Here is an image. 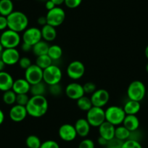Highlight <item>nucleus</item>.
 <instances>
[{
  "label": "nucleus",
  "mask_w": 148,
  "mask_h": 148,
  "mask_svg": "<svg viewBox=\"0 0 148 148\" xmlns=\"http://www.w3.org/2000/svg\"><path fill=\"white\" fill-rule=\"evenodd\" d=\"M28 116L33 118H41L48 110L49 104L45 96H32L25 106Z\"/></svg>",
  "instance_id": "1"
},
{
  "label": "nucleus",
  "mask_w": 148,
  "mask_h": 148,
  "mask_svg": "<svg viewBox=\"0 0 148 148\" xmlns=\"http://www.w3.org/2000/svg\"><path fill=\"white\" fill-rule=\"evenodd\" d=\"M8 28L18 33L23 32L28 26L27 15L21 11H13L7 17Z\"/></svg>",
  "instance_id": "2"
},
{
  "label": "nucleus",
  "mask_w": 148,
  "mask_h": 148,
  "mask_svg": "<svg viewBox=\"0 0 148 148\" xmlns=\"http://www.w3.org/2000/svg\"><path fill=\"white\" fill-rule=\"evenodd\" d=\"M105 121L115 126L122 124L126 114L123 108L117 105H112L105 110Z\"/></svg>",
  "instance_id": "3"
},
{
  "label": "nucleus",
  "mask_w": 148,
  "mask_h": 148,
  "mask_svg": "<svg viewBox=\"0 0 148 148\" xmlns=\"http://www.w3.org/2000/svg\"><path fill=\"white\" fill-rule=\"evenodd\" d=\"M21 37L19 33L10 29H6L0 36V43L4 49L16 48L21 44Z\"/></svg>",
  "instance_id": "4"
},
{
  "label": "nucleus",
  "mask_w": 148,
  "mask_h": 148,
  "mask_svg": "<svg viewBox=\"0 0 148 148\" xmlns=\"http://www.w3.org/2000/svg\"><path fill=\"white\" fill-rule=\"evenodd\" d=\"M146 95V87L143 82L141 81H134L128 86L127 96L131 100L140 102L145 98Z\"/></svg>",
  "instance_id": "5"
},
{
  "label": "nucleus",
  "mask_w": 148,
  "mask_h": 148,
  "mask_svg": "<svg viewBox=\"0 0 148 148\" xmlns=\"http://www.w3.org/2000/svg\"><path fill=\"white\" fill-rule=\"evenodd\" d=\"M62 78V71L56 65L52 64L43 71V82L48 86L60 84Z\"/></svg>",
  "instance_id": "6"
},
{
  "label": "nucleus",
  "mask_w": 148,
  "mask_h": 148,
  "mask_svg": "<svg viewBox=\"0 0 148 148\" xmlns=\"http://www.w3.org/2000/svg\"><path fill=\"white\" fill-rule=\"evenodd\" d=\"M86 120L92 127H99L105 121V110L102 108L93 106L86 114Z\"/></svg>",
  "instance_id": "7"
},
{
  "label": "nucleus",
  "mask_w": 148,
  "mask_h": 148,
  "mask_svg": "<svg viewBox=\"0 0 148 148\" xmlns=\"http://www.w3.org/2000/svg\"><path fill=\"white\" fill-rule=\"evenodd\" d=\"M46 18L47 24L56 28L63 23L65 19V12L62 8L56 6L54 9L48 11Z\"/></svg>",
  "instance_id": "8"
},
{
  "label": "nucleus",
  "mask_w": 148,
  "mask_h": 148,
  "mask_svg": "<svg viewBox=\"0 0 148 148\" xmlns=\"http://www.w3.org/2000/svg\"><path fill=\"white\" fill-rule=\"evenodd\" d=\"M43 71L44 70L37 65L32 64L25 70V79L31 85L43 82Z\"/></svg>",
  "instance_id": "9"
},
{
  "label": "nucleus",
  "mask_w": 148,
  "mask_h": 148,
  "mask_svg": "<svg viewBox=\"0 0 148 148\" xmlns=\"http://www.w3.org/2000/svg\"><path fill=\"white\" fill-rule=\"evenodd\" d=\"M84 65L79 60H74L70 62L67 67L66 73L68 77L73 80H79L82 79L85 73Z\"/></svg>",
  "instance_id": "10"
},
{
  "label": "nucleus",
  "mask_w": 148,
  "mask_h": 148,
  "mask_svg": "<svg viewBox=\"0 0 148 148\" xmlns=\"http://www.w3.org/2000/svg\"><path fill=\"white\" fill-rule=\"evenodd\" d=\"M23 42L34 46L36 44L40 42L42 39L41 29L36 27L27 28L23 34Z\"/></svg>",
  "instance_id": "11"
},
{
  "label": "nucleus",
  "mask_w": 148,
  "mask_h": 148,
  "mask_svg": "<svg viewBox=\"0 0 148 148\" xmlns=\"http://www.w3.org/2000/svg\"><path fill=\"white\" fill-rule=\"evenodd\" d=\"M90 99L93 106L102 108L109 102L110 94L104 89H97L94 93L92 94Z\"/></svg>",
  "instance_id": "12"
},
{
  "label": "nucleus",
  "mask_w": 148,
  "mask_h": 148,
  "mask_svg": "<svg viewBox=\"0 0 148 148\" xmlns=\"http://www.w3.org/2000/svg\"><path fill=\"white\" fill-rule=\"evenodd\" d=\"M65 93L69 99L73 100H78L85 95L83 85L76 82H73L67 85L65 89Z\"/></svg>",
  "instance_id": "13"
},
{
  "label": "nucleus",
  "mask_w": 148,
  "mask_h": 148,
  "mask_svg": "<svg viewBox=\"0 0 148 148\" xmlns=\"http://www.w3.org/2000/svg\"><path fill=\"white\" fill-rule=\"evenodd\" d=\"M60 138L65 142H72L78 136L73 125L65 123L60 126L58 130Z\"/></svg>",
  "instance_id": "14"
},
{
  "label": "nucleus",
  "mask_w": 148,
  "mask_h": 148,
  "mask_svg": "<svg viewBox=\"0 0 148 148\" xmlns=\"http://www.w3.org/2000/svg\"><path fill=\"white\" fill-rule=\"evenodd\" d=\"M0 58L6 65H14L18 63L21 55L16 48H10L4 49Z\"/></svg>",
  "instance_id": "15"
},
{
  "label": "nucleus",
  "mask_w": 148,
  "mask_h": 148,
  "mask_svg": "<svg viewBox=\"0 0 148 148\" xmlns=\"http://www.w3.org/2000/svg\"><path fill=\"white\" fill-rule=\"evenodd\" d=\"M9 116L12 121L20 123L25 120L26 116H28V112L25 106H22L16 104L11 108Z\"/></svg>",
  "instance_id": "16"
},
{
  "label": "nucleus",
  "mask_w": 148,
  "mask_h": 148,
  "mask_svg": "<svg viewBox=\"0 0 148 148\" xmlns=\"http://www.w3.org/2000/svg\"><path fill=\"white\" fill-rule=\"evenodd\" d=\"M99 136L105 138L108 141L111 140L115 137L116 126L105 121L99 126Z\"/></svg>",
  "instance_id": "17"
},
{
  "label": "nucleus",
  "mask_w": 148,
  "mask_h": 148,
  "mask_svg": "<svg viewBox=\"0 0 148 148\" xmlns=\"http://www.w3.org/2000/svg\"><path fill=\"white\" fill-rule=\"evenodd\" d=\"M78 136L81 137H86L90 132L91 126L86 119H79L74 124Z\"/></svg>",
  "instance_id": "18"
},
{
  "label": "nucleus",
  "mask_w": 148,
  "mask_h": 148,
  "mask_svg": "<svg viewBox=\"0 0 148 148\" xmlns=\"http://www.w3.org/2000/svg\"><path fill=\"white\" fill-rule=\"evenodd\" d=\"M14 79L9 73L6 71L0 72V91L6 92L12 88Z\"/></svg>",
  "instance_id": "19"
},
{
  "label": "nucleus",
  "mask_w": 148,
  "mask_h": 148,
  "mask_svg": "<svg viewBox=\"0 0 148 148\" xmlns=\"http://www.w3.org/2000/svg\"><path fill=\"white\" fill-rule=\"evenodd\" d=\"M31 84L25 79H18L14 81L12 90L16 95L28 94L30 92Z\"/></svg>",
  "instance_id": "20"
},
{
  "label": "nucleus",
  "mask_w": 148,
  "mask_h": 148,
  "mask_svg": "<svg viewBox=\"0 0 148 148\" xmlns=\"http://www.w3.org/2000/svg\"><path fill=\"white\" fill-rule=\"evenodd\" d=\"M122 124L132 132L138 130L140 123L136 115H126Z\"/></svg>",
  "instance_id": "21"
},
{
  "label": "nucleus",
  "mask_w": 148,
  "mask_h": 148,
  "mask_svg": "<svg viewBox=\"0 0 148 148\" xmlns=\"http://www.w3.org/2000/svg\"><path fill=\"white\" fill-rule=\"evenodd\" d=\"M42 39H45L46 42H49L55 40L57 37V30L55 27L47 24L42 26L41 29Z\"/></svg>",
  "instance_id": "22"
},
{
  "label": "nucleus",
  "mask_w": 148,
  "mask_h": 148,
  "mask_svg": "<svg viewBox=\"0 0 148 148\" xmlns=\"http://www.w3.org/2000/svg\"><path fill=\"white\" fill-rule=\"evenodd\" d=\"M123 108L126 115H136L141 109L140 102L129 99Z\"/></svg>",
  "instance_id": "23"
},
{
  "label": "nucleus",
  "mask_w": 148,
  "mask_h": 148,
  "mask_svg": "<svg viewBox=\"0 0 148 148\" xmlns=\"http://www.w3.org/2000/svg\"><path fill=\"white\" fill-rule=\"evenodd\" d=\"M49 48V45H48L47 42L41 40L40 42H39L33 46L32 51L36 56L39 57L41 56V55H47Z\"/></svg>",
  "instance_id": "24"
},
{
  "label": "nucleus",
  "mask_w": 148,
  "mask_h": 148,
  "mask_svg": "<svg viewBox=\"0 0 148 148\" xmlns=\"http://www.w3.org/2000/svg\"><path fill=\"white\" fill-rule=\"evenodd\" d=\"M14 10L12 0H0V15L8 17Z\"/></svg>",
  "instance_id": "25"
},
{
  "label": "nucleus",
  "mask_w": 148,
  "mask_h": 148,
  "mask_svg": "<svg viewBox=\"0 0 148 148\" xmlns=\"http://www.w3.org/2000/svg\"><path fill=\"white\" fill-rule=\"evenodd\" d=\"M46 84L44 82H39L36 84L31 85L30 93L32 96H45L47 92Z\"/></svg>",
  "instance_id": "26"
},
{
  "label": "nucleus",
  "mask_w": 148,
  "mask_h": 148,
  "mask_svg": "<svg viewBox=\"0 0 148 148\" xmlns=\"http://www.w3.org/2000/svg\"><path fill=\"white\" fill-rule=\"evenodd\" d=\"M131 132L128 130L125 126H118L116 127V130H115V138L119 139L121 141H124L127 140L129 139L130 136Z\"/></svg>",
  "instance_id": "27"
},
{
  "label": "nucleus",
  "mask_w": 148,
  "mask_h": 148,
  "mask_svg": "<svg viewBox=\"0 0 148 148\" xmlns=\"http://www.w3.org/2000/svg\"><path fill=\"white\" fill-rule=\"evenodd\" d=\"M47 55L53 60H58L62 56V49L59 45H54L49 46Z\"/></svg>",
  "instance_id": "28"
},
{
  "label": "nucleus",
  "mask_w": 148,
  "mask_h": 148,
  "mask_svg": "<svg viewBox=\"0 0 148 148\" xmlns=\"http://www.w3.org/2000/svg\"><path fill=\"white\" fill-rule=\"evenodd\" d=\"M76 101H77L76 104H77L78 108H79L81 110L87 112V111H89V110L93 107L90 98L88 97H86L85 95L84 96L82 97L81 98H79V99Z\"/></svg>",
  "instance_id": "29"
},
{
  "label": "nucleus",
  "mask_w": 148,
  "mask_h": 148,
  "mask_svg": "<svg viewBox=\"0 0 148 148\" xmlns=\"http://www.w3.org/2000/svg\"><path fill=\"white\" fill-rule=\"evenodd\" d=\"M52 60L51 59L48 55H41V56L37 57L36 60V65H37L39 68L45 70L51 65H52Z\"/></svg>",
  "instance_id": "30"
},
{
  "label": "nucleus",
  "mask_w": 148,
  "mask_h": 148,
  "mask_svg": "<svg viewBox=\"0 0 148 148\" xmlns=\"http://www.w3.org/2000/svg\"><path fill=\"white\" fill-rule=\"evenodd\" d=\"M16 97L17 95L12 90H8L4 92L3 96H2V99L3 102L8 105H12L16 103Z\"/></svg>",
  "instance_id": "31"
},
{
  "label": "nucleus",
  "mask_w": 148,
  "mask_h": 148,
  "mask_svg": "<svg viewBox=\"0 0 148 148\" xmlns=\"http://www.w3.org/2000/svg\"><path fill=\"white\" fill-rule=\"evenodd\" d=\"M25 145L28 148H40L42 142L36 135H30L25 139Z\"/></svg>",
  "instance_id": "32"
},
{
  "label": "nucleus",
  "mask_w": 148,
  "mask_h": 148,
  "mask_svg": "<svg viewBox=\"0 0 148 148\" xmlns=\"http://www.w3.org/2000/svg\"><path fill=\"white\" fill-rule=\"evenodd\" d=\"M121 148H142V147L139 141L129 139L123 142Z\"/></svg>",
  "instance_id": "33"
},
{
  "label": "nucleus",
  "mask_w": 148,
  "mask_h": 148,
  "mask_svg": "<svg viewBox=\"0 0 148 148\" xmlns=\"http://www.w3.org/2000/svg\"><path fill=\"white\" fill-rule=\"evenodd\" d=\"M49 92L53 97H59L62 93V88L60 84L49 86Z\"/></svg>",
  "instance_id": "34"
},
{
  "label": "nucleus",
  "mask_w": 148,
  "mask_h": 148,
  "mask_svg": "<svg viewBox=\"0 0 148 148\" xmlns=\"http://www.w3.org/2000/svg\"><path fill=\"white\" fill-rule=\"evenodd\" d=\"M30 97L28 94H21L17 95L16 97V104L17 105H22V106H26L29 101Z\"/></svg>",
  "instance_id": "35"
},
{
  "label": "nucleus",
  "mask_w": 148,
  "mask_h": 148,
  "mask_svg": "<svg viewBox=\"0 0 148 148\" xmlns=\"http://www.w3.org/2000/svg\"><path fill=\"white\" fill-rule=\"evenodd\" d=\"M83 88L85 94H91L92 95L97 90L96 84L93 82H86V84L83 85Z\"/></svg>",
  "instance_id": "36"
},
{
  "label": "nucleus",
  "mask_w": 148,
  "mask_h": 148,
  "mask_svg": "<svg viewBox=\"0 0 148 148\" xmlns=\"http://www.w3.org/2000/svg\"><path fill=\"white\" fill-rule=\"evenodd\" d=\"M18 64L19 66L21 67L22 69L26 70L27 68H29L32 64H31V60L30 58H27V57H23V58H20L19 61H18Z\"/></svg>",
  "instance_id": "37"
},
{
  "label": "nucleus",
  "mask_w": 148,
  "mask_h": 148,
  "mask_svg": "<svg viewBox=\"0 0 148 148\" xmlns=\"http://www.w3.org/2000/svg\"><path fill=\"white\" fill-rule=\"evenodd\" d=\"M82 2V0H65L64 4L70 9H75L80 6Z\"/></svg>",
  "instance_id": "38"
},
{
  "label": "nucleus",
  "mask_w": 148,
  "mask_h": 148,
  "mask_svg": "<svg viewBox=\"0 0 148 148\" xmlns=\"http://www.w3.org/2000/svg\"><path fill=\"white\" fill-rule=\"evenodd\" d=\"M95 142L90 139H84L79 143V148H95Z\"/></svg>",
  "instance_id": "39"
},
{
  "label": "nucleus",
  "mask_w": 148,
  "mask_h": 148,
  "mask_svg": "<svg viewBox=\"0 0 148 148\" xmlns=\"http://www.w3.org/2000/svg\"><path fill=\"white\" fill-rule=\"evenodd\" d=\"M40 148H60L59 144L54 140H47L42 142Z\"/></svg>",
  "instance_id": "40"
},
{
  "label": "nucleus",
  "mask_w": 148,
  "mask_h": 148,
  "mask_svg": "<svg viewBox=\"0 0 148 148\" xmlns=\"http://www.w3.org/2000/svg\"><path fill=\"white\" fill-rule=\"evenodd\" d=\"M123 141H121L116 138H113V139L108 141V143L107 145L108 147H115V148H121L122 145H123Z\"/></svg>",
  "instance_id": "41"
},
{
  "label": "nucleus",
  "mask_w": 148,
  "mask_h": 148,
  "mask_svg": "<svg viewBox=\"0 0 148 148\" xmlns=\"http://www.w3.org/2000/svg\"><path fill=\"white\" fill-rule=\"evenodd\" d=\"M8 28L7 17L0 15V31H5Z\"/></svg>",
  "instance_id": "42"
},
{
  "label": "nucleus",
  "mask_w": 148,
  "mask_h": 148,
  "mask_svg": "<svg viewBox=\"0 0 148 148\" xmlns=\"http://www.w3.org/2000/svg\"><path fill=\"white\" fill-rule=\"evenodd\" d=\"M33 46L28 45V44L25 43V42H23L22 45H21V49L24 52H28L32 50Z\"/></svg>",
  "instance_id": "43"
},
{
  "label": "nucleus",
  "mask_w": 148,
  "mask_h": 148,
  "mask_svg": "<svg viewBox=\"0 0 148 148\" xmlns=\"http://www.w3.org/2000/svg\"><path fill=\"white\" fill-rule=\"evenodd\" d=\"M56 7V5H55L53 2H52L51 0H47L46 2H45V8L48 11L54 9V8Z\"/></svg>",
  "instance_id": "44"
},
{
  "label": "nucleus",
  "mask_w": 148,
  "mask_h": 148,
  "mask_svg": "<svg viewBox=\"0 0 148 148\" xmlns=\"http://www.w3.org/2000/svg\"><path fill=\"white\" fill-rule=\"evenodd\" d=\"M37 23L39 24V25H42V26L47 25V21L46 16L39 17V18L37 19Z\"/></svg>",
  "instance_id": "45"
},
{
  "label": "nucleus",
  "mask_w": 148,
  "mask_h": 148,
  "mask_svg": "<svg viewBox=\"0 0 148 148\" xmlns=\"http://www.w3.org/2000/svg\"><path fill=\"white\" fill-rule=\"evenodd\" d=\"M98 143L101 146H107L108 143V141L107 139H105V138L102 137V136H99V137L98 138Z\"/></svg>",
  "instance_id": "46"
},
{
  "label": "nucleus",
  "mask_w": 148,
  "mask_h": 148,
  "mask_svg": "<svg viewBox=\"0 0 148 148\" xmlns=\"http://www.w3.org/2000/svg\"><path fill=\"white\" fill-rule=\"evenodd\" d=\"M5 113L3 111L0 109V125H2L4 121H5Z\"/></svg>",
  "instance_id": "47"
},
{
  "label": "nucleus",
  "mask_w": 148,
  "mask_h": 148,
  "mask_svg": "<svg viewBox=\"0 0 148 148\" xmlns=\"http://www.w3.org/2000/svg\"><path fill=\"white\" fill-rule=\"evenodd\" d=\"M51 1L53 2L56 6H60V5H62L65 2V0H51Z\"/></svg>",
  "instance_id": "48"
},
{
  "label": "nucleus",
  "mask_w": 148,
  "mask_h": 148,
  "mask_svg": "<svg viewBox=\"0 0 148 148\" xmlns=\"http://www.w3.org/2000/svg\"><path fill=\"white\" fill-rule=\"evenodd\" d=\"M5 64L3 61L2 60V59L0 58V72H2V71H4V69L5 68Z\"/></svg>",
  "instance_id": "49"
},
{
  "label": "nucleus",
  "mask_w": 148,
  "mask_h": 148,
  "mask_svg": "<svg viewBox=\"0 0 148 148\" xmlns=\"http://www.w3.org/2000/svg\"><path fill=\"white\" fill-rule=\"evenodd\" d=\"M145 57H146V58H147V59L148 60V45H147L146 48H145Z\"/></svg>",
  "instance_id": "50"
},
{
  "label": "nucleus",
  "mask_w": 148,
  "mask_h": 148,
  "mask_svg": "<svg viewBox=\"0 0 148 148\" xmlns=\"http://www.w3.org/2000/svg\"><path fill=\"white\" fill-rule=\"evenodd\" d=\"M3 50H4L3 46H2V44L0 43V56H1V55H2V52H3Z\"/></svg>",
  "instance_id": "51"
},
{
  "label": "nucleus",
  "mask_w": 148,
  "mask_h": 148,
  "mask_svg": "<svg viewBox=\"0 0 148 148\" xmlns=\"http://www.w3.org/2000/svg\"><path fill=\"white\" fill-rule=\"evenodd\" d=\"M146 68V71L148 73V62H147V63L146 68Z\"/></svg>",
  "instance_id": "52"
},
{
  "label": "nucleus",
  "mask_w": 148,
  "mask_h": 148,
  "mask_svg": "<svg viewBox=\"0 0 148 148\" xmlns=\"http://www.w3.org/2000/svg\"><path fill=\"white\" fill-rule=\"evenodd\" d=\"M38 1H40V2H46L47 1V0H38Z\"/></svg>",
  "instance_id": "53"
},
{
  "label": "nucleus",
  "mask_w": 148,
  "mask_h": 148,
  "mask_svg": "<svg viewBox=\"0 0 148 148\" xmlns=\"http://www.w3.org/2000/svg\"><path fill=\"white\" fill-rule=\"evenodd\" d=\"M147 98H148V91L147 92Z\"/></svg>",
  "instance_id": "54"
},
{
  "label": "nucleus",
  "mask_w": 148,
  "mask_h": 148,
  "mask_svg": "<svg viewBox=\"0 0 148 148\" xmlns=\"http://www.w3.org/2000/svg\"><path fill=\"white\" fill-rule=\"evenodd\" d=\"M108 148H115V147H108Z\"/></svg>",
  "instance_id": "55"
}]
</instances>
